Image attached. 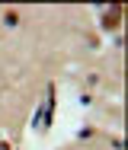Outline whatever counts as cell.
I'll list each match as a JSON object with an SVG mask.
<instances>
[{
    "mask_svg": "<svg viewBox=\"0 0 128 150\" xmlns=\"http://www.w3.org/2000/svg\"><path fill=\"white\" fill-rule=\"evenodd\" d=\"M119 23H122V6L115 3V6H112V10H109V13L102 16V26H106V29H115Z\"/></svg>",
    "mask_w": 128,
    "mask_h": 150,
    "instance_id": "1",
    "label": "cell"
},
{
    "mask_svg": "<svg viewBox=\"0 0 128 150\" xmlns=\"http://www.w3.org/2000/svg\"><path fill=\"white\" fill-rule=\"evenodd\" d=\"M6 23H10V26H16V23H19V16H16V10H10V13H6Z\"/></svg>",
    "mask_w": 128,
    "mask_h": 150,
    "instance_id": "2",
    "label": "cell"
},
{
    "mask_svg": "<svg viewBox=\"0 0 128 150\" xmlns=\"http://www.w3.org/2000/svg\"><path fill=\"white\" fill-rule=\"evenodd\" d=\"M0 150H10V144H6V141H0Z\"/></svg>",
    "mask_w": 128,
    "mask_h": 150,
    "instance_id": "3",
    "label": "cell"
}]
</instances>
